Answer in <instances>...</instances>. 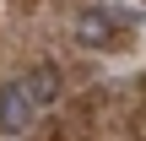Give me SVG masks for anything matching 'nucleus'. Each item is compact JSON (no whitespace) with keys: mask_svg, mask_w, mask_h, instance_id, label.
I'll use <instances>...</instances> for the list:
<instances>
[{"mask_svg":"<svg viewBox=\"0 0 146 141\" xmlns=\"http://www.w3.org/2000/svg\"><path fill=\"white\" fill-rule=\"evenodd\" d=\"M119 22H135L130 11H103V5H87L81 16H76V43H87V49H103V43H114V27Z\"/></svg>","mask_w":146,"mask_h":141,"instance_id":"1","label":"nucleus"},{"mask_svg":"<svg viewBox=\"0 0 146 141\" xmlns=\"http://www.w3.org/2000/svg\"><path fill=\"white\" fill-rule=\"evenodd\" d=\"M33 114H38V103L27 98V87H22V82L0 87V130H5V136H22V130L33 125Z\"/></svg>","mask_w":146,"mask_h":141,"instance_id":"2","label":"nucleus"},{"mask_svg":"<svg viewBox=\"0 0 146 141\" xmlns=\"http://www.w3.org/2000/svg\"><path fill=\"white\" fill-rule=\"evenodd\" d=\"M22 87H27V98L43 109V103H54V98H60V71H54V65H33V76H27Z\"/></svg>","mask_w":146,"mask_h":141,"instance_id":"3","label":"nucleus"}]
</instances>
